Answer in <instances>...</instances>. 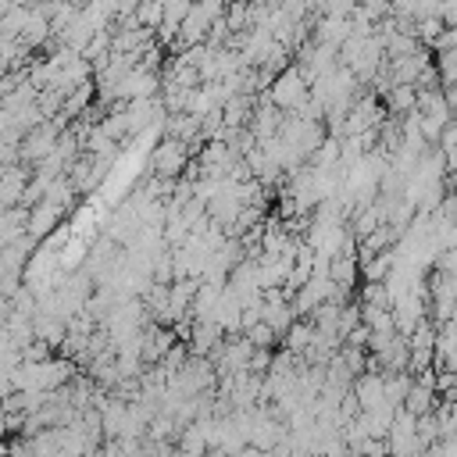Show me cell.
<instances>
[{"label": "cell", "mask_w": 457, "mask_h": 457, "mask_svg": "<svg viewBox=\"0 0 457 457\" xmlns=\"http://www.w3.org/2000/svg\"><path fill=\"white\" fill-rule=\"evenodd\" d=\"M436 407H439L436 389H432V386L414 382V386H411V393H407V400H403V411H407L411 418H425V414H436Z\"/></svg>", "instance_id": "cell-1"}]
</instances>
